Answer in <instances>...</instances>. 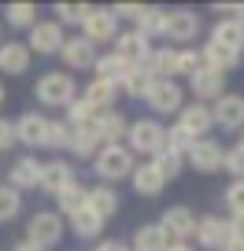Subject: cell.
<instances>
[{
    "mask_svg": "<svg viewBox=\"0 0 244 251\" xmlns=\"http://www.w3.org/2000/svg\"><path fill=\"white\" fill-rule=\"evenodd\" d=\"M126 148L134 151V155H144V159H156L159 151L166 148V126L159 122V118H137V122H130L126 129Z\"/></svg>",
    "mask_w": 244,
    "mask_h": 251,
    "instance_id": "1",
    "label": "cell"
},
{
    "mask_svg": "<svg viewBox=\"0 0 244 251\" xmlns=\"http://www.w3.org/2000/svg\"><path fill=\"white\" fill-rule=\"evenodd\" d=\"M134 151L126 148V144H108V148L96 151L93 159V174L104 181V185H115V181H126L130 174H134Z\"/></svg>",
    "mask_w": 244,
    "mask_h": 251,
    "instance_id": "2",
    "label": "cell"
},
{
    "mask_svg": "<svg viewBox=\"0 0 244 251\" xmlns=\"http://www.w3.org/2000/svg\"><path fill=\"white\" fill-rule=\"evenodd\" d=\"M33 96L45 107H67L71 100H78V81L67 71H45L33 85Z\"/></svg>",
    "mask_w": 244,
    "mask_h": 251,
    "instance_id": "3",
    "label": "cell"
},
{
    "mask_svg": "<svg viewBox=\"0 0 244 251\" xmlns=\"http://www.w3.org/2000/svg\"><path fill=\"white\" fill-rule=\"evenodd\" d=\"M67 236V222L59 211H37L30 222H26V240H33L37 248H55V244Z\"/></svg>",
    "mask_w": 244,
    "mask_h": 251,
    "instance_id": "4",
    "label": "cell"
},
{
    "mask_svg": "<svg viewBox=\"0 0 244 251\" xmlns=\"http://www.w3.org/2000/svg\"><path fill=\"white\" fill-rule=\"evenodd\" d=\"M118 33H122V23L115 19L111 8H89L85 23H81V37L85 41H93V45L100 48V45H115Z\"/></svg>",
    "mask_w": 244,
    "mask_h": 251,
    "instance_id": "5",
    "label": "cell"
},
{
    "mask_svg": "<svg viewBox=\"0 0 244 251\" xmlns=\"http://www.w3.org/2000/svg\"><path fill=\"white\" fill-rule=\"evenodd\" d=\"M200 30H204V23H200V15L192 8H178L166 19V41H170V48H192Z\"/></svg>",
    "mask_w": 244,
    "mask_h": 251,
    "instance_id": "6",
    "label": "cell"
},
{
    "mask_svg": "<svg viewBox=\"0 0 244 251\" xmlns=\"http://www.w3.org/2000/svg\"><path fill=\"white\" fill-rule=\"evenodd\" d=\"M63 41H67V30L55 19H37V23L30 26V52H37V55H59V48H63Z\"/></svg>",
    "mask_w": 244,
    "mask_h": 251,
    "instance_id": "7",
    "label": "cell"
},
{
    "mask_svg": "<svg viewBox=\"0 0 244 251\" xmlns=\"http://www.w3.org/2000/svg\"><path fill=\"white\" fill-rule=\"evenodd\" d=\"M144 103H148V111H156L152 118H163V115H178V111L185 107V96H181L178 81H152Z\"/></svg>",
    "mask_w": 244,
    "mask_h": 251,
    "instance_id": "8",
    "label": "cell"
},
{
    "mask_svg": "<svg viewBox=\"0 0 244 251\" xmlns=\"http://www.w3.org/2000/svg\"><path fill=\"white\" fill-rule=\"evenodd\" d=\"M196 214L189 211V207H166V214L159 218V226H163V233L170 236V244H189L192 236H196Z\"/></svg>",
    "mask_w": 244,
    "mask_h": 251,
    "instance_id": "9",
    "label": "cell"
},
{
    "mask_svg": "<svg viewBox=\"0 0 244 251\" xmlns=\"http://www.w3.org/2000/svg\"><path fill=\"white\" fill-rule=\"evenodd\" d=\"M96 55H100V52H96V45H93V41H85L81 33H78V37H67L63 48H59V59L67 63V67H63L67 74H71V71H93Z\"/></svg>",
    "mask_w": 244,
    "mask_h": 251,
    "instance_id": "10",
    "label": "cell"
},
{
    "mask_svg": "<svg viewBox=\"0 0 244 251\" xmlns=\"http://www.w3.org/2000/svg\"><path fill=\"white\" fill-rule=\"evenodd\" d=\"M71 185H78V170H74L67 159H48V163H41V185L37 188H45L48 196H59V192L71 188Z\"/></svg>",
    "mask_w": 244,
    "mask_h": 251,
    "instance_id": "11",
    "label": "cell"
},
{
    "mask_svg": "<svg viewBox=\"0 0 244 251\" xmlns=\"http://www.w3.org/2000/svg\"><path fill=\"white\" fill-rule=\"evenodd\" d=\"M189 89H192V96H196V103H207V107L229 93L226 89V74L211 71V67H200V71L189 78Z\"/></svg>",
    "mask_w": 244,
    "mask_h": 251,
    "instance_id": "12",
    "label": "cell"
},
{
    "mask_svg": "<svg viewBox=\"0 0 244 251\" xmlns=\"http://www.w3.org/2000/svg\"><path fill=\"white\" fill-rule=\"evenodd\" d=\"M192 240H196L200 248H207V251H222L229 240H233V233H229V218L204 214V218L196 222V236H192Z\"/></svg>",
    "mask_w": 244,
    "mask_h": 251,
    "instance_id": "13",
    "label": "cell"
},
{
    "mask_svg": "<svg viewBox=\"0 0 244 251\" xmlns=\"http://www.w3.org/2000/svg\"><path fill=\"white\" fill-rule=\"evenodd\" d=\"M185 163H189L196 174H218L222 163H226V148H222L218 141H207V137H204V141H196L189 148Z\"/></svg>",
    "mask_w": 244,
    "mask_h": 251,
    "instance_id": "14",
    "label": "cell"
},
{
    "mask_svg": "<svg viewBox=\"0 0 244 251\" xmlns=\"http://www.w3.org/2000/svg\"><path fill=\"white\" fill-rule=\"evenodd\" d=\"M152 48H156V45H152L141 30H134V26H130V30H122V33L115 37V55H122L130 67H144V59L152 55Z\"/></svg>",
    "mask_w": 244,
    "mask_h": 251,
    "instance_id": "15",
    "label": "cell"
},
{
    "mask_svg": "<svg viewBox=\"0 0 244 251\" xmlns=\"http://www.w3.org/2000/svg\"><path fill=\"white\" fill-rule=\"evenodd\" d=\"M174 126H181L185 133L192 137V141H204L207 133H211V126H215V115H211V107L207 103H185V107L178 111V122Z\"/></svg>",
    "mask_w": 244,
    "mask_h": 251,
    "instance_id": "16",
    "label": "cell"
},
{
    "mask_svg": "<svg viewBox=\"0 0 244 251\" xmlns=\"http://www.w3.org/2000/svg\"><path fill=\"white\" fill-rule=\"evenodd\" d=\"M211 115H215V126L218 129H244V96L241 93H226L222 100L211 103Z\"/></svg>",
    "mask_w": 244,
    "mask_h": 251,
    "instance_id": "17",
    "label": "cell"
},
{
    "mask_svg": "<svg viewBox=\"0 0 244 251\" xmlns=\"http://www.w3.org/2000/svg\"><path fill=\"white\" fill-rule=\"evenodd\" d=\"M96 133V141H100V148H108V144H118V141H126V118L118 115V111H96L93 126H89Z\"/></svg>",
    "mask_w": 244,
    "mask_h": 251,
    "instance_id": "18",
    "label": "cell"
},
{
    "mask_svg": "<svg viewBox=\"0 0 244 251\" xmlns=\"http://www.w3.org/2000/svg\"><path fill=\"white\" fill-rule=\"evenodd\" d=\"M15 137H19V144H26V148H45L48 144V118L37 115V111H26V115L15 122Z\"/></svg>",
    "mask_w": 244,
    "mask_h": 251,
    "instance_id": "19",
    "label": "cell"
},
{
    "mask_svg": "<svg viewBox=\"0 0 244 251\" xmlns=\"http://www.w3.org/2000/svg\"><path fill=\"white\" fill-rule=\"evenodd\" d=\"M130 185H134L137 196L156 200L159 192L166 188V177L156 170V163H152V159H144V163H137V166H134V174H130Z\"/></svg>",
    "mask_w": 244,
    "mask_h": 251,
    "instance_id": "20",
    "label": "cell"
},
{
    "mask_svg": "<svg viewBox=\"0 0 244 251\" xmlns=\"http://www.w3.org/2000/svg\"><path fill=\"white\" fill-rule=\"evenodd\" d=\"M30 63H33V52L26 41H4L0 45V71L11 74V78H19V74L30 71Z\"/></svg>",
    "mask_w": 244,
    "mask_h": 251,
    "instance_id": "21",
    "label": "cell"
},
{
    "mask_svg": "<svg viewBox=\"0 0 244 251\" xmlns=\"http://www.w3.org/2000/svg\"><path fill=\"white\" fill-rule=\"evenodd\" d=\"M8 185L15 188V192H26V188H37L41 185V163L33 155H23L11 163L8 170Z\"/></svg>",
    "mask_w": 244,
    "mask_h": 251,
    "instance_id": "22",
    "label": "cell"
},
{
    "mask_svg": "<svg viewBox=\"0 0 244 251\" xmlns=\"http://www.w3.org/2000/svg\"><path fill=\"white\" fill-rule=\"evenodd\" d=\"M118 207H122V200H118V192H115V185H93L89 188V211L96 214V218H115L118 214Z\"/></svg>",
    "mask_w": 244,
    "mask_h": 251,
    "instance_id": "23",
    "label": "cell"
},
{
    "mask_svg": "<svg viewBox=\"0 0 244 251\" xmlns=\"http://www.w3.org/2000/svg\"><path fill=\"white\" fill-rule=\"evenodd\" d=\"M200 55H204V67H211V71H218V74H229V71L241 67V52L222 48V45H215V41H207V45L200 48Z\"/></svg>",
    "mask_w": 244,
    "mask_h": 251,
    "instance_id": "24",
    "label": "cell"
},
{
    "mask_svg": "<svg viewBox=\"0 0 244 251\" xmlns=\"http://www.w3.org/2000/svg\"><path fill=\"white\" fill-rule=\"evenodd\" d=\"M211 41L222 48H233V52H244V23L241 19H218L211 26Z\"/></svg>",
    "mask_w": 244,
    "mask_h": 251,
    "instance_id": "25",
    "label": "cell"
},
{
    "mask_svg": "<svg viewBox=\"0 0 244 251\" xmlns=\"http://www.w3.org/2000/svg\"><path fill=\"white\" fill-rule=\"evenodd\" d=\"M118 93H122L118 85H111V81H100V78H93V81L85 85V93H81V100H89L96 111H111V107H115V100H118Z\"/></svg>",
    "mask_w": 244,
    "mask_h": 251,
    "instance_id": "26",
    "label": "cell"
},
{
    "mask_svg": "<svg viewBox=\"0 0 244 251\" xmlns=\"http://www.w3.org/2000/svg\"><path fill=\"white\" fill-rule=\"evenodd\" d=\"M166 248H170V236L163 233L159 222H148L134 233V251H166Z\"/></svg>",
    "mask_w": 244,
    "mask_h": 251,
    "instance_id": "27",
    "label": "cell"
},
{
    "mask_svg": "<svg viewBox=\"0 0 244 251\" xmlns=\"http://www.w3.org/2000/svg\"><path fill=\"white\" fill-rule=\"evenodd\" d=\"M96 78L100 81H111V85H118V81L126 78V71H130V63L122 59V55H115V52H100L96 55Z\"/></svg>",
    "mask_w": 244,
    "mask_h": 251,
    "instance_id": "28",
    "label": "cell"
},
{
    "mask_svg": "<svg viewBox=\"0 0 244 251\" xmlns=\"http://www.w3.org/2000/svg\"><path fill=\"white\" fill-rule=\"evenodd\" d=\"M152 81H156V78H152L144 67H130L126 78L118 81V89H122L130 100H144V96H148V89H152Z\"/></svg>",
    "mask_w": 244,
    "mask_h": 251,
    "instance_id": "29",
    "label": "cell"
},
{
    "mask_svg": "<svg viewBox=\"0 0 244 251\" xmlns=\"http://www.w3.org/2000/svg\"><path fill=\"white\" fill-rule=\"evenodd\" d=\"M71 233L74 236H81V240H100V233H104V218H96L93 211H78V214H71Z\"/></svg>",
    "mask_w": 244,
    "mask_h": 251,
    "instance_id": "30",
    "label": "cell"
},
{
    "mask_svg": "<svg viewBox=\"0 0 244 251\" xmlns=\"http://www.w3.org/2000/svg\"><path fill=\"white\" fill-rule=\"evenodd\" d=\"M85 207H89V188H81V185H71V188H63V192L55 196V211L63 214V218L85 211Z\"/></svg>",
    "mask_w": 244,
    "mask_h": 251,
    "instance_id": "31",
    "label": "cell"
},
{
    "mask_svg": "<svg viewBox=\"0 0 244 251\" xmlns=\"http://www.w3.org/2000/svg\"><path fill=\"white\" fill-rule=\"evenodd\" d=\"M67 151H71L74 159H96V151H100V141H96L93 129H71Z\"/></svg>",
    "mask_w": 244,
    "mask_h": 251,
    "instance_id": "32",
    "label": "cell"
},
{
    "mask_svg": "<svg viewBox=\"0 0 244 251\" xmlns=\"http://www.w3.org/2000/svg\"><path fill=\"white\" fill-rule=\"evenodd\" d=\"M166 19H170V11L166 8H144V15H141V23L134 26V30H141L144 37H166Z\"/></svg>",
    "mask_w": 244,
    "mask_h": 251,
    "instance_id": "33",
    "label": "cell"
},
{
    "mask_svg": "<svg viewBox=\"0 0 244 251\" xmlns=\"http://www.w3.org/2000/svg\"><path fill=\"white\" fill-rule=\"evenodd\" d=\"M204 67L200 48H174V78H192Z\"/></svg>",
    "mask_w": 244,
    "mask_h": 251,
    "instance_id": "34",
    "label": "cell"
},
{
    "mask_svg": "<svg viewBox=\"0 0 244 251\" xmlns=\"http://www.w3.org/2000/svg\"><path fill=\"white\" fill-rule=\"evenodd\" d=\"M93 118H96V107L89 100H81V96H78V100L67 103V118H63V122L71 126V129H89Z\"/></svg>",
    "mask_w": 244,
    "mask_h": 251,
    "instance_id": "35",
    "label": "cell"
},
{
    "mask_svg": "<svg viewBox=\"0 0 244 251\" xmlns=\"http://www.w3.org/2000/svg\"><path fill=\"white\" fill-rule=\"evenodd\" d=\"M4 19H8V26H15V30H30V26L37 23V8L26 4V0H19V4H8Z\"/></svg>",
    "mask_w": 244,
    "mask_h": 251,
    "instance_id": "36",
    "label": "cell"
},
{
    "mask_svg": "<svg viewBox=\"0 0 244 251\" xmlns=\"http://www.w3.org/2000/svg\"><path fill=\"white\" fill-rule=\"evenodd\" d=\"M152 163H156V170L163 174L166 181H174L181 170H185V155H178V151H170V148H163L156 159H152Z\"/></svg>",
    "mask_w": 244,
    "mask_h": 251,
    "instance_id": "37",
    "label": "cell"
},
{
    "mask_svg": "<svg viewBox=\"0 0 244 251\" xmlns=\"http://www.w3.org/2000/svg\"><path fill=\"white\" fill-rule=\"evenodd\" d=\"M23 211V192H15L11 185H0V222H11Z\"/></svg>",
    "mask_w": 244,
    "mask_h": 251,
    "instance_id": "38",
    "label": "cell"
},
{
    "mask_svg": "<svg viewBox=\"0 0 244 251\" xmlns=\"http://www.w3.org/2000/svg\"><path fill=\"white\" fill-rule=\"evenodd\" d=\"M89 15V4H55V23L59 26H81Z\"/></svg>",
    "mask_w": 244,
    "mask_h": 251,
    "instance_id": "39",
    "label": "cell"
},
{
    "mask_svg": "<svg viewBox=\"0 0 244 251\" xmlns=\"http://www.w3.org/2000/svg\"><path fill=\"white\" fill-rule=\"evenodd\" d=\"M192 137L185 133V129H181V126H170V129H166V148L170 151H178V155H189V148H192Z\"/></svg>",
    "mask_w": 244,
    "mask_h": 251,
    "instance_id": "40",
    "label": "cell"
},
{
    "mask_svg": "<svg viewBox=\"0 0 244 251\" xmlns=\"http://www.w3.org/2000/svg\"><path fill=\"white\" fill-rule=\"evenodd\" d=\"M67 141H71V126L48 118V144L45 148H67Z\"/></svg>",
    "mask_w": 244,
    "mask_h": 251,
    "instance_id": "41",
    "label": "cell"
},
{
    "mask_svg": "<svg viewBox=\"0 0 244 251\" xmlns=\"http://www.w3.org/2000/svg\"><path fill=\"white\" fill-rule=\"evenodd\" d=\"M226 207H229V214H244V177L226 185Z\"/></svg>",
    "mask_w": 244,
    "mask_h": 251,
    "instance_id": "42",
    "label": "cell"
},
{
    "mask_svg": "<svg viewBox=\"0 0 244 251\" xmlns=\"http://www.w3.org/2000/svg\"><path fill=\"white\" fill-rule=\"evenodd\" d=\"M222 170L233 174V181L244 177V148L237 144V148H226V163H222Z\"/></svg>",
    "mask_w": 244,
    "mask_h": 251,
    "instance_id": "43",
    "label": "cell"
},
{
    "mask_svg": "<svg viewBox=\"0 0 244 251\" xmlns=\"http://www.w3.org/2000/svg\"><path fill=\"white\" fill-rule=\"evenodd\" d=\"M115 11V19L118 23H122V19H126V23H141V15H144V4H118V8H111Z\"/></svg>",
    "mask_w": 244,
    "mask_h": 251,
    "instance_id": "44",
    "label": "cell"
},
{
    "mask_svg": "<svg viewBox=\"0 0 244 251\" xmlns=\"http://www.w3.org/2000/svg\"><path fill=\"white\" fill-rule=\"evenodd\" d=\"M11 144H19V137H15V122H11V118H0V151H8Z\"/></svg>",
    "mask_w": 244,
    "mask_h": 251,
    "instance_id": "45",
    "label": "cell"
},
{
    "mask_svg": "<svg viewBox=\"0 0 244 251\" xmlns=\"http://www.w3.org/2000/svg\"><path fill=\"white\" fill-rule=\"evenodd\" d=\"M229 233H233V240H244V214H233V218H229Z\"/></svg>",
    "mask_w": 244,
    "mask_h": 251,
    "instance_id": "46",
    "label": "cell"
},
{
    "mask_svg": "<svg viewBox=\"0 0 244 251\" xmlns=\"http://www.w3.org/2000/svg\"><path fill=\"white\" fill-rule=\"evenodd\" d=\"M93 251H126V244L122 240H96Z\"/></svg>",
    "mask_w": 244,
    "mask_h": 251,
    "instance_id": "47",
    "label": "cell"
},
{
    "mask_svg": "<svg viewBox=\"0 0 244 251\" xmlns=\"http://www.w3.org/2000/svg\"><path fill=\"white\" fill-rule=\"evenodd\" d=\"M15 251H45V248H37L33 240H23V244H15Z\"/></svg>",
    "mask_w": 244,
    "mask_h": 251,
    "instance_id": "48",
    "label": "cell"
},
{
    "mask_svg": "<svg viewBox=\"0 0 244 251\" xmlns=\"http://www.w3.org/2000/svg\"><path fill=\"white\" fill-rule=\"evenodd\" d=\"M222 251H244V240H229V244H226Z\"/></svg>",
    "mask_w": 244,
    "mask_h": 251,
    "instance_id": "49",
    "label": "cell"
},
{
    "mask_svg": "<svg viewBox=\"0 0 244 251\" xmlns=\"http://www.w3.org/2000/svg\"><path fill=\"white\" fill-rule=\"evenodd\" d=\"M166 251H196V248H192V244H170Z\"/></svg>",
    "mask_w": 244,
    "mask_h": 251,
    "instance_id": "50",
    "label": "cell"
},
{
    "mask_svg": "<svg viewBox=\"0 0 244 251\" xmlns=\"http://www.w3.org/2000/svg\"><path fill=\"white\" fill-rule=\"evenodd\" d=\"M4 100H8V89H4V81H0V107H4Z\"/></svg>",
    "mask_w": 244,
    "mask_h": 251,
    "instance_id": "51",
    "label": "cell"
},
{
    "mask_svg": "<svg viewBox=\"0 0 244 251\" xmlns=\"http://www.w3.org/2000/svg\"><path fill=\"white\" fill-rule=\"evenodd\" d=\"M241 148H244V137H241Z\"/></svg>",
    "mask_w": 244,
    "mask_h": 251,
    "instance_id": "52",
    "label": "cell"
},
{
    "mask_svg": "<svg viewBox=\"0 0 244 251\" xmlns=\"http://www.w3.org/2000/svg\"><path fill=\"white\" fill-rule=\"evenodd\" d=\"M126 251H134V248H126Z\"/></svg>",
    "mask_w": 244,
    "mask_h": 251,
    "instance_id": "53",
    "label": "cell"
}]
</instances>
